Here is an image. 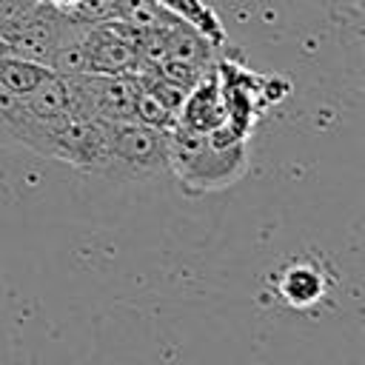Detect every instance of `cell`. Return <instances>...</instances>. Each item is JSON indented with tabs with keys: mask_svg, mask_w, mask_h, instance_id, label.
Returning a JSON list of instances; mask_svg holds the SVG:
<instances>
[{
	"mask_svg": "<svg viewBox=\"0 0 365 365\" xmlns=\"http://www.w3.org/2000/svg\"><path fill=\"white\" fill-rule=\"evenodd\" d=\"M137 40H140V31H134L120 17L88 26L86 31L88 74H134Z\"/></svg>",
	"mask_w": 365,
	"mask_h": 365,
	"instance_id": "277c9868",
	"label": "cell"
},
{
	"mask_svg": "<svg viewBox=\"0 0 365 365\" xmlns=\"http://www.w3.org/2000/svg\"><path fill=\"white\" fill-rule=\"evenodd\" d=\"M51 74L48 66H40V63H31V60H20V57H3L0 54V86L26 97L31 94L46 77Z\"/></svg>",
	"mask_w": 365,
	"mask_h": 365,
	"instance_id": "ba28073f",
	"label": "cell"
},
{
	"mask_svg": "<svg viewBox=\"0 0 365 365\" xmlns=\"http://www.w3.org/2000/svg\"><path fill=\"white\" fill-rule=\"evenodd\" d=\"M43 157H54L68 163L86 174H108L111 177V154L106 123L83 114L63 117L60 123L48 125L46 131V151Z\"/></svg>",
	"mask_w": 365,
	"mask_h": 365,
	"instance_id": "3957f363",
	"label": "cell"
},
{
	"mask_svg": "<svg viewBox=\"0 0 365 365\" xmlns=\"http://www.w3.org/2000/svg\"><path fill=\"white\" fill-rule=\"evenodd\" d=\"M163 11H168L171 17H177V20H182V23H188V26H194L200 34H205L214 46H222V40H225V31H222V23H220V17L214 14V9L211 6H205L202 0H154Z\"/></svg>",
	"mask_w": 365,
	"mask_h": 365,
	"instance_id": "52a82bcc",
	"label": "cell"
},
{
	"mask_svg": "<svg viewBox=\"0 0 365 365\" xmlns=\"http://www.w3.org/2000/svg\"><path fill=\"white\" fill-rule=\"evenodd\" d=\"M106 137L111 154V177L148 180L168 171V131L128 120L106 123Z\"/></svg>",
	"mask_w": 365,
	"mask_h": 365,
	"instance_id": "7a4b0ae2",
	"label": "cell"
},
{
	"mask_svg": "<svg viewBox=\"0 0 365 365\" xmlns=\"http://www.w3.org/2000/svg\"><path fill=\"white\" fill-rule=\"evenodd\" d=\"M43 3H48V6H54V9H60V11H71L77 0H43Z\"/></svg>",
	"mask_w": 365,
	"mask_h": 365,
	"instance_id": "8fae6325",
	"label": "cell"
},
{
	"mask_svg": "<svg viewBox=\"0 0 365 365\" xmlns=\"http://www.w3.org/2000/svg\"><path fill=\"white\" fill-rule=\"evenodd\" d=\"M46 131L48 128L31 117L26 97L0 86V143L43 154L46 151Z\"/></svg>",
	"mask_w": 365,
	"mask_h": 365,
	"instance_id": "8992f818",
	"label": "cell"
},
{
	"mask_svg": "<svg viewBox=\"0 0 365 365\" xmlns=\"http://www.w3.org/2000/svg\"><path fill=\"white\" fill-rule=\"evenodd\" d=\"M228 120L225 114V100H222V88H220V74H217V63L188 88L182 108H180V125L197 128V131H217L222 128Z\"/></svg>",
	"mask_w": 365,
	"mask_h": 365,
	"instance_id": "5b68a950",
	"label": "cell"
},
{
	"mask_svg": "<svg viewBox=\"0 0 365 365\" xmlns=\"http://www.w3.org/2000/svg\"><path fill=\"white\" fill-rule=\"evenodd\" d=\"M245 168L248 137H237L225 125L217 131H197L177 123L168 131V171L191 197L234 185Z\"/></svg>",
	"mask_w": 365,
	"mask_h": 365,
	"instance_id": "6da1fadb",
	"label": "cell"
},
{
	"mask_svg": "<svg viewBox=\"0 0 365 365\" xmlns=\"http://www.w3.org/2000/svg\"><path fill=\"white\" fill-rule=\"evenodd\" d=\"M134 120L143 123V125L160 128V131H171L177 125V114L157 94H151L143 86H140V97H137V106H134Z\"/></svg>",
	"mask_w": 365,
	"mask_h": 365,
	"instance_id": "30bf717a",
	"label": "cell"
},
{
	"mask_svg": "<svg viewBox=\"0 0 365 365\" xmlns=\"http://www.w3.org/2000/svg\"><path fill=\"white\" fill-rule=\"evenodd\" d=\"M319 291H322V277H319L314 268H305V265L291 268V271L285 274V279H282V294H285L288 302H294V305H308V302H314V299L319 297Z\"/></svg>",
	"mask_w": 365,
	"mask_h": 365,
	"instance_id": "9c48e42d",
	"label": "cell"
}]
</instances>
